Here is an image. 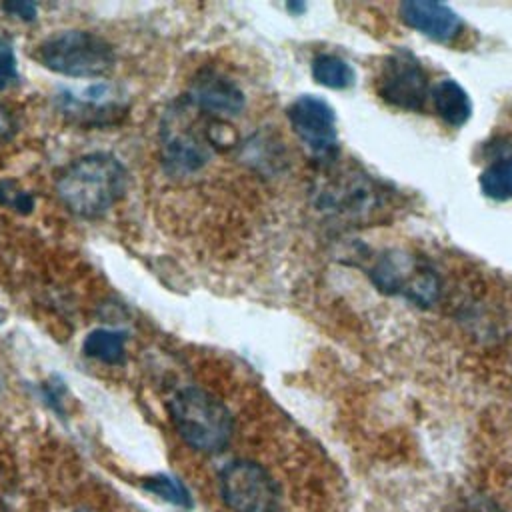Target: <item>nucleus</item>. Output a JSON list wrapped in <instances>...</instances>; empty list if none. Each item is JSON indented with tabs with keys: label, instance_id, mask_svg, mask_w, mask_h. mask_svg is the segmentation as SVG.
I'll return each mask as SVG.
<instances>
[{
	"label": "nucleus",
	"instance_id": "1",
	"mask_svg": "<svg viewBox=\"0 0 512 512\" xmlns=\"http://www.w3.org/2000/svg\"><path fill=\"white\" fill-rule=\"evenodd\" d=\"M128 186L124 164L110 152H92L70 162L56 178L62 204L80 218L104 216Z\"/></svg>",
	"mask_w": 512,
	"mask_h": 512
},
{
	"label": "nucleus",
	"instance_id": "2",
	"mask_svg": "<svg viewBox=\"0 0 512 512\" xmlns=\"http://www.w3.org/2000/svg\"><path fill=\"white\" fill-rule=\"evenodd\" d=\"M170 418L180 438L204 454L222 452L232 438L230 410L214 394L188 386L170 400Z\"/></svg>",
	"mask_w": 512,
	"mask_h": 512
},
{
	"label": "nucleus",
	"instance_id": "3",
	"mask_svg": "<svg viewBox=\"0 0 512 512\" xmlns=\"http://www.w3.org/2000/svg\"><path fill=\"white\" fill-rule=\"evenodd\" d=\"M34 58L50 72L70 78H102L116 66L114 46L88 30H62L44 38Z\"/></svg>",
	"mask_w": 512,
	"mask_h": 512
},
{
	"label": "nucleus",
	"instance_id": "4",
	"mask_svg": "<svg viewBox=\"0 0 512 512\" xmlns=\"http://www.w3.org/2000/svg\"><path fill=\"white\" fill-rule=\"evenodd\" d=\"M314 204L330 218L360 224L384 210L386 194L372 176L358 170H342L316 186Z\"/></svg>",
	"mask_w": 512,
	"mask_h": 512
},
{
	"label": "nucleus",
	"instance_id": "5",
	"mask_svg": "<svg viewBox=\"0 0 512 512\" xmlns=\"http://www.w3.org/2000/svg\"><path fill=\"white\" fill-rule=\"evenodd\" d=\"M194 106L184 98L166 110L160 124V152L162 162L174 174H192L200 170L210 158V142L206 136V120L198 128Z\"/></svg>",
	"mask_w": 512,
	"mask_h": 512
},
{
	"label": "nucleus",
	"instance_id": "6",
	"mask_svg": "<svg viewBox=\"0 0 512 512\" xmlns=\"http://www.w3.org/2000/svg\"><path fill=\"white\" fill-rule=\"evenodd\" d=\"M370 280L386 294H402L420 306H430L440 296V280L434 268L400 250L384 252L368 268Z\"/></svg>",
	"mask_w": 512,
	"mask_h": 512
},
{
	"label": "nucleus",
	"instance_id": "7",
	"mask_svg": "<svg viewBox=\"0 0 512 512\" xmlns=\"http://www.w3.org/2000/svg\"><path fill=\"white\" fill-rule=\"evenodd\" d=\"M430 80L420 60L406 48L388 54L376 74V94L390 106L420 112L430 98Z\"/></svg>",
	"mask_w": 512,
	"mask_h": 512
},
{
	"label": "nucleus",
	"instance_id": "8",
	"mask_svg": "<svg viewBox=\"0 0 512 512\" xmlns=\"http://www.w3.org/2000/svg\"><path fill=\"white\" fill-rule=\"evenodd\" d=\"M220 494L234 512H272L278 488L272 476L256 462L236 460L220 472Z\"/></svg>",
	"mask_w": 512,
	"mask_h": 512
},
{
	"label": "nucleus",
	"instance_id": "9",
	"mask_svg": "<svg viewBox=\"0 0 512 512\" xmlns=\"http://www.w3.org/2000/svg\"><path fill=\"white\" fill-rule=\"evenodd\" d=\"M286 114L294 134L314 158L332 160L336 156V112L324 98L302 94L288 106Z\"/></svg>",
	"mask_w": 512,
	"mask_h": 512
},
{
	"label": "nucleus",
	"instance_id": "10",
	"mask_svg": "<svg viewBox=\"0 0 512 512\" xmlns=\"http://www.w3.org/2000/svg\"><path fill=\"white\" fill-rule=\"evenodd\" d=\"M186 100L202 114L212 118H224L238 114L244 104V92L240 86L218 70H200L188 88Z\"/></svg>",
	"mask_w": 512,
	"mask_h": 512
},
{
	"label": "nucleus",
	"instance_id": "11",
	"mask_svg": "<svg viewBox=\"0 0 512 512\" xmlns=\"http://www.w3.org/2000/svg\"><path fill=\"white\" fill-rule=\"evenodd\" d=\"M400 20L422 36L452 44L464 32L462 18L446 4L434 0H408L398 6Z\"/></svg>",
	"mask_w": 512,
	"mask_h": 512
},
{
	"label": "nucleus",
	"instance_id": "12",
	"mask_svg": "<svg viewBox=\"0 0 512 512\" xmlns=\"http://www.w3.org/2000/svg\"><path fill=\"white\" fill-rule=\"evenodd\" d=\"M114 90L110 84H94L82 92V96L74 92H62L58 96V104L64 114H68L74 122L80 124H108L116 120L118 112H122V104L114 100Z\"/></svg>",
	"mask_w": 512,
	"mask_h": 512
},
{
	"label": "nucleus",
	"instance_id": "13",
	"mask_svg": "<svg viewBox=\"0 0 512 512\" xmlns=\"http://www.w3.org/2000/svg\"><path fill=\"white\" fill-rule=\"evenodd\" d=\"M430 100L434 112L442 118L444 124L452 128L464 126L472 116V100L468 92L452 78L436 82L430 90Z\"/></svg>",
	"mask_w": 512,
	"mask_h": 512
},
{
	"label": "nucleus",
	"instance_id": "14",
	"mask_svg": "<svg viewBox=\"0 0 512 512\" xmlns=\"http://www.w3.org/2000/svg\"><path fill=\"white\" fill-rule=\"evenodd\" d=\"M84 354L104 364H120L126 358V334L110 328H96L84 338Z\"/></svg>",
	"mask_w": 512,
	"mask_h": 512
},
{
	"label": "nucleus",
	"instance_id": "15",
	"mask_svg": "<svg viewBox=\"0 0 512 512\" xmlns=\"http://www.w3.org/2000/svg\"><path fill=\"white\" fill-rule=\"evenodd\" d=\"M312 78L320 86H326L332 90H344L354 84L356 72L344 58L322 52L312 60Z\"/></svg>",
	"mask_w": 512,
	"mask_h": 512
},
{
	"label": "nucleus",
	"instance_id": "16",
	"mask_svg": "<svg viewBox=\"0 0 512 512\" xmlns=\"http://www.w3.org/2000/svg\"><path fill=\"white\" fill-rule=\"evenodd\" d=\"M480 190L492 200L512 196V152L494 158L478 176Z\"/></svg>",
	"mask_w": 512,
	"mask_h": 512
},
{
	"label": "nucleus",
	"instance_id": "17",
	"mask_svg": "<svg viewBox=\"0 0 512 512\" xmlns=\"http://www.w3.org/2000/svg\"><path fill=\"white\" fill-rule=\"evenodd\" d=\"M142 486L148 490V492H154L158 494L162 500L166 502H172V504H178V506H190V498H188V492L186 488L172 476H166V474H158V476H152V478H146L142 482Z\"/></svg>",
	"mask_w": 512,
	"mask_h": 512
},
{
	"label": "nucleus",
	"instance_id": "18",
	"mask_svg": "<svg viewBox=\"0 0 512 512\" xmlns=\"http://www.w3.org/2000/svg\"><path fill=\"white\" fill-rule=\"evenodd\" d=\"M0 206L10 208L18 214H30L34 208V196L18 186L16 180H0Z\"/></svg>",
	"mask_w": 512,
	"mask_h": 512
},
{
	"label": "nucleus",
	"instance_id": "19",
	"mask_svg": "<svg viewBox=\"0 0 512 512\" xmlns=\"http://www.w3.org/2000/svg\"><path fill=\"white\" fill-rule=\"evenodd\" d=\"M18 80V60L12 44L0 38V90L12 86Z\"/></svg>",
	"mask_w": 512,
	"mask_h": 512
},
{
	"label": "nucleus",
	"instance_id": "20",
	"mask_svg": "<svg viewBox=\"0 0 512 512\" xmlns=\"http://www.w3.org/2000/svg\"><path fill=\"white\" fill-rule=\"evenodd\" d=\"M2 8H4V12L16 16L20 20H26V22L34 20L36 10H38V6L34 2H22V0L20 2H6V4H2Z\"/></svg>",
	"mask_w": 512,
	"mask_h": 512
},
{
	"label": "nucleus",
	"instance_id": "21",
	"mask_svg": "<svg viewBox=\"0 0 512 512\" xmlns=\"http://www.w3.org/2000/svg\"><path fill=\"white\" fill-rule=\"evenodd\" d=\"M14 128H16V124H14L12 114H10L8 108L0 102V142L8 140V138L12 136V132H14Z\"/></svg>",
	"mask_w": 512,
	"mask_h": 512
},
{
	"label": "nucleus",
	"instance_id": "22",
	"mask_svg": "<svg viewBox=\"0 0 512 512\" xmlns=\"http://www.w3.org/2000/svg\"><path fill=\"white\" fill-rule=\"evenodd\" d=\"M286 8H288L290 12H296V14H300V12H304V10H306V4H302V2H290Z\"/></svg>",
	"mask_w": 512,
	"mask_h": 512
},
{
	"label": "nucleus",
	"instance_id": "23",
	"mask_svg": "<svg viewBox=\"0 0 512 512\" xmlns=\"http://www.w3.org/2000/svg\"><path fill=\"white\" fill-rule=\"evenodd\" d=\"M78 512H94V510H78Z\"/></svg>",
	"mask_w": 512,
	"mask_h": 512
},
{
	"label": "nucleus",
	"instance_id": "24",
	"mask_svg": "<svg viewBox=\"0 0 512 512\" xmlns=\"http://www.w3.org/2000/svg\"><path fill=\"white\" fill-rule=\"evenodd\" d=\"M0 324H2V316H0Z\"/></svg>",
	"mask_w": 512,
	"mask_h": 512
}]
</instances>
